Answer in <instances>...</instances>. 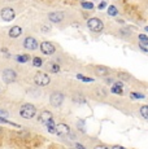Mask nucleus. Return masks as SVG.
I'll use <instances>...</instances> for the list:
<instances>
[{"label":"nucleus","instance_id":"1","mask_svg":"<svg viewBox=\"0 0 148 149\" xmlns=\"http://www.w3.org/2000/svg\"><path fill=\"white\" fill-rule=\"evenodd\" d=\"M35 113H36V109H35L34 105H31V104H25V105L21 107V109H20V114H21V117L22 118H26V119L33 118V117L35 116Z\"/></svg>","mask_w":148,"mask_h":149},{"label":"nucleus","instance_id":"2","mask_svg":"<svg viewBox=\"0 0 148 149\" xmlns=\"http://www.w3.org/2000/svg\"><path fill=\"white\" fill-rule=\"evenodd\" d=\"M87 27H89L92 33H100L104 29V24L99 18L94 17V18H90L89 21H87Z\"/></svg>","mask_w":148,"mask_h":149},{"label":"nucleus","instance_id":"3","mask_svg":"<svg viewBox=\"0 0 148 149\" xmlns=\"http://www.w3.org/2000/svg\"><path fill=\"white\" fill-rule=\"evenodd\" d=\"M0 16H1V18L4 19V21H12V19L15 18L16 13H15V10H13L12 8L5 7V8H3V9H1Z\"/></svg>","mask_w":148,"mask_h":149},{"label":"nucleus","instance_id":"4","mask_svg":"<svg viewBox=\"0 0 148 149\" xmlns=\"http://www.w3.org/2000/svg\"><path fill=\"white\" fill-rule=\"evenodd\" d=\"M16 73L15 70H12V69H5L4 71H3V81L5 83H13L16 81Z\"/></svg>","mask_w":148,"mask_h":149},{"label":"nucleus","instance_id":"5","mask_svg":"<svg viewBox=\"0 0 148 149\" xmlns=\"http://www.w3.org/2000/svg\"><path fill=\"white\" fill-rule=\"evenodd\" d=\"M40 51H42V53H44V54H53L56 52V48H55V45L52 44V43H50V42H43L40 44Z\"/></svg>","mask_w":148,"mask_h":149},{"label":"nucleus","instance_id":"6","mask_svg":"<svg viewBox=\"0 0 148 149\" xmlns=\"http://www.w3.org/2000/svg\"><path fill=\"white\" fill-rule=\"evenodd\" d=\"M24 47L29 51H35L36 48H38V42H36V39L33 38V36H27L24 42Z\"/></svg>","mask_w":148,"mask_h":149},{"label":"nucleus","instance_id":"7","mask_svg":"<svg viewBox=\"0 0 148 149\" xmlns=\"http://www.w3.org/2000/svg\"><path fill=\"white\" fill-rule=\"evenodd\" d=\"M34 81L38 86H47L50 83V77L44 73H38L35 75V78H34Z\"/></svg>","mask_w":148,"mask_h":149},{"label":"nucleus","instance_id":"8","mask_svg":"<svg viewBox=\"0 0 148 149\" xmlns=\"http://www.w3.org/2000/svg\"><path fill=\"white\" fill-rule=\"evenodd\" d=\"M62 101H64V95L60 92H55L52 96H51V104L53 105V107H60V105L62 104Z\"/></svg>","mask_w":148,"mask_h":149},{"label":"nucleus","instance_id":"9","mask_svg":"<svg viewBox=\"0 0 148 149\" xmlns=\"http://www.w3.org/2000/svg\"><path fill=\"white\" fill-rule=\"evenodd\" d=\"M48 18H50L51 22L53 24H60V22L64 19V13L62 12H52L48 14Z\"/></svg>","mask_w":148,"mask_h":149},{"label":"nucleus","instance_id":"10","mask_svg":"<svg viewBox=\"0 0 148 149\" xmlns=\"http://www.w3.org/2000/svg\"><path fill=\"white\" fill-rule=\"evenodd\" d=\"M69 126L65 125V123H60V125L56 126V134L57 135H66V134H69Z\"/></svg>","mask_w":148,"mask_h":149},{"label":"nucleus","instance_id":"11","mask_svg":"<svg viewBox=\"0 0 148 149\" xmlns=\"http://www.w3.org/2000/svg\"><path fill=\"white\" fill-rule=\"evenodd\" d=\"M52 119V114H51V111H48V110H44V111H42L40 114H39V122H42V123H48Z\"/></svg>","mask_w":148,"mask_h":149},{"label":"nucleus","instance_id":"12","mask_svg":"<svg viewBox=\"0 0 148 149\" xmlns=\"http://www.w3.org/2000/svg\"><path fill=\"white\" fill-rule=\"evenodd\" d=\"M21 34H22V29L20 26H15V27H12L9 30V36L10 38H18Z\"/></svg>","mask_w":148,"mask_h":149},{"label":"nucleus","instance_id":"13","mask_svg":"<svg viewBox=\"0 0 148 149\" xmlns=\"http://www.w3.org/2000/svg\"><path fill=\"white\" fill-rule=\"evenodd\" d=\"M112 92L113 93H117V95H122V83L121 82H117L114 86H112Z\"/></svg>","mask_w":148,"mask_h":149},{"label":"nucleus","instance_id":"14","mask_svg":"<svg viewBox=\"0 0 148 149\" xmlns=\"http://www.w3.org/2000/svg\"><path fill=\"white\" fill-rule=\"evenodd\" d=\"M96 73H98L99 75H107V74L109 73V70L104 66H96Z\"/></svg>","mask_w":148,"mask_h":149},{"label":"nucleus","instance_id":"15","mask_svg":"<svg viewBox=\"0 0 148 149\" xmlns=\"http://www.w3.org/2000/svg\"><path fill=\"white\" fill-rule=\"evenodd\" d=\"M33 65L35 68H40L42 65H43V60H42L40 57H34L33 58Z\"/></svg>","mask_w":148,"mask_h":149},{"label":"nucleus","instance_id":"16","mask_svg":"<svg viewBox=\"0 0 148 149\" xmlns=\"http://www.w3.org/2000/svg\"><path fill=\"white\" fill-rule=\"evenodd\" d=\"M140 114L143 118L148 119V105H143V107L140 108Z\"/></svg>","mask_w":148,"mask_h":149},{"label":"nucleus","instance_id":"17","mask_svg":"<svg viewBox=\"0 0 148 149\" xmlns=\"http://www.w3.org/2000/svg\"><path fill=\"white\" fill-rule=\"evenodd\" d=\"M48 68H50V70L52 71V73H57V71H60V66L57 64H55V62H51V64L48 65Z\"/></svg>","mask_w":148,"mask_h":149},{"label":"nucleus","instance_id":"18","mask_svg":"<svg viewBox=\"0 0 148 149\" xmlns=\"http://www.w3.org/2000/svg\"><path fill=\"white\" fill-rule=\"evenodd\" d=\"M47 126H48V131H50V132L56 134V126L53 125V121H52V119H51V121L47 123Z\"/></svg>","mask_w":148,"mask_h":149},{"label":"nucleus","instance_id":"19","mask_svg":"<svg viewBox=\"0 0 148 149\" xmlns=\"http://www.w3.org/2000/svg\"><path fill=\"white\" fill-rule=\"evenodd\" d=\"M117 8L114 7V5H110L109 8H108V14L109 16H117Z\"/></svg>","mask_w":148,"mask_h":149},{"label":"nucleus","instance_id":"20","mask_svg":"<svg viewBox=\"0 0 148 149\" xmlns=\"http://www.w3.org/2000/svg\"><path fill=\"white\" fill-rule=\"evenodd\" d=\"M27 60H29L27 54H20V56H17V61L18 62H26Z\"/></svg>","mask_w":148,"mask_h":149},{"label":"nucleus","instance_id":"21","mask_svg":"<svg viewBox=\"0 0 148 149\" xmlns=\"http://www.w3.org/2000/svg\"><path fill=\"white\" fill-rule=\"evenodd\" d=\"M139 47H140L142 51L148 52V42H139Z\"/></svg>","mask_w":148,"mask_h":149},{"label":"nucleus","instance_id":"22","mask_svg":"<svg viewBox=\"0 0 148 149\" xmlns=\"http://www.w3.org/2000/svg\"><path fill=\"white\" fill-rule=\"evenodd\" d=\"M82 7L86 8V9H92L94 5H92V3H82Z\"/></svg>","mask_w":148,"mask_h":149},{"label":"nucleus","instance_id":"23","mask_svg":"<svg viewBox=\"0 0 148 149\" xmlns=\"http://www.w3.org/2000/svg\"><path fill=\"white\" fill-rule=\"evenodd\" d=\"M130 96H131L133 99H143V97H144L143 95H142V93H135V92H133Z\"/></svg>","mask_w":148,"mask_h":149},{"label":"nucleus","instance_id":"24","mask_svg":"<svg viewBox=\"0 0 148 149\" xmlns=\"http://www.w3.org/2000/svg\"><path fill=\"white\" fill-rule=\"evenodd\" d=\"M77 77H78L79 79H82V81H83V82H91V81H92V79H91V78H87V77H83V75H81V74H79V75H77Z\"/></svg>","mask_w":148,"mask_h":149},{"label":"nucleus","instance_id":"25","mask_svg":"<svg viewBox=\"0 0 148 149\" xmlns=\"http://www.w3.org/2000/svg\"><path fill=\"white\" fill-rule=\"evenodd\" d=\"M139 40H140V42H148V36L140 34V35H139Z\"/></svg>","mask_w":148,"mask_h":149},{"label":"nucleus","instance_id":"26","mask_svg":"<svg viewBox=\"0 0 148 149\" xmlns=\"http://www.w3.org/2000/svg\"><path fill=\"white\" fill-rule=\"evenodd\" d=\"M95 149H108L105 145H98V147H95Z\"/></svg>","mask_w":148,"mask_h":149},{"label":"nucleus","instance_id":"27","mask_svg":"<svg viewBox=\"0 0 148 149\" xmlns=\"http://www.w3.org/2000/svg\"><path fill=\"white\" fill-rule=\"evenodd\" d=\"M105 5H107V4H105L104 1H103V3H100V4H99V9H103V8L105 7Z\"/></svg>","mask_w":148,"mask_h":149},{"label":"nucleus","instance_id":"28","mask_svg":"<svg viewBox=\"0 0 148 149\" xmlns=\"http://www.w3.org/2000/svg\"><path fill=\"white\" fill-rule=\"evenodd\" d=\"M112 149H126V148H124V147H121V145H114Z\"/></svg>","mask_w":148,"mask_h":149},{"label":"nucleus","instance_id":"29","mask_svg":"<svg viewBox=\"0 0 148 149\" xmlns=\"http://www.w3.org/2000/svg\"><path fill=\"white\" fill-rule=\"evenodd\" d=\"M7 111H3V110H0V117H5V116H7Z\"/></svg>","mask_w":148,"mask_h":149},{"label":"nucleus","instance_id":"30","mask_svg":"<svg viewBox=\"0 0 148 149\" xmlns=\"http://www.w3.org/2000/svg\"><path fill=\"white\" fill-rule=\"evenodd\" d=\"M77 149H86L83 147V145H81V144H77Z\"/></svg>","mask_w":148,"mask_h":149},{"label":"nucleus","instance_id":"31","mask_svg":"<svg viewBox=\"0 0 148 149\" xmlns=\"http://www.w3.org/2000/svg\"><path fill=\"white\" fill-rule=\"evenodd\" d=\"M144 30H146V31H148V26H147V27H146V29H144Z\"/></svg>","mask_w":148,"mask_h":149}]
</instances>
